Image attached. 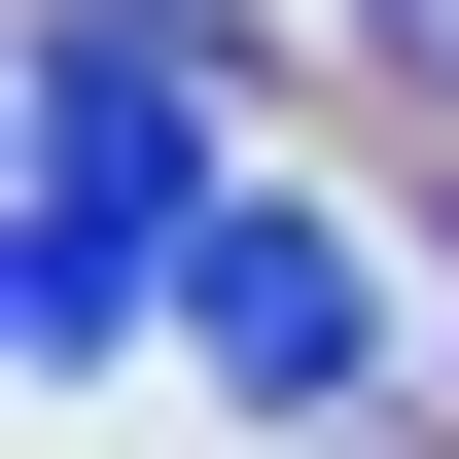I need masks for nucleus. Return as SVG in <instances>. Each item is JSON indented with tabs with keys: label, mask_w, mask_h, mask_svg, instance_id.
<instances>
[{
	"label": "nucleus",
	"mask_w": 459,
	"mask_h": 459,
	"mask_svg": "<svg viewBox=\"0 0 459 459\" xmlns=\"http://www.w3.org/2000/svg\"><path fill=\"white\" fill-rule=\"evenodd\" d=\"M177 353H212L247 424H353V389H389V247H353V212H212V247H177Z\"/></svg>",
	"instance_id": "2"
},
{
	"label": "nucleus",
	"mask_w": 459,
	"mask_h": 459,
	"mask_svg": "<svg viewBox=\"0 0 459 459\" xmlns=\"http://www.w3.org/2000/svg\"><path fill=\"white\" fill-rule=\"evenodd\" d=\"M424 71H459V36H424Z\"/></svg>",
	"instance_id": "4"
},
{
	"label": "nucleus",
	"mask_w": 459,
	"mask_h": 459,
	"mask_svg": "<svg viewBox=\"0 0 459 459\" xmlns=\"http://www.w3.org/2000/svg\"><path fill=\"white\" fill-rule=\"evenodd\" d=\"M212 247V36L177 0H36V212H0V389H107Z\"/></svg>",
	"instance_id": "1"
},
{
	"label": "nucleus",
	"mask_w": 459,
	"mask_h": 459,
	"mask_svg": "<svg viewBox=\"0 0 459 459\" xmlns=\"http://www.w3.org/2000/svg\"><path fill=\"white\" fill-rule=\"evenodd\" d=\"M389 36H424V0H389Z\"/></svg>",
	"instance_id": "3"
}]
</instances>
